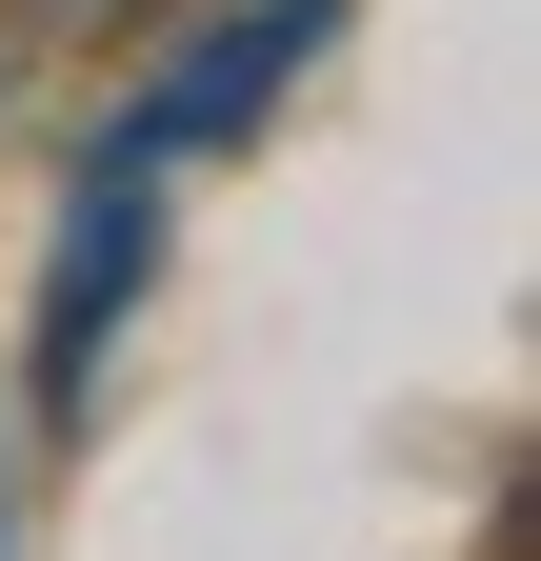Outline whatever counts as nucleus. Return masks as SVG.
Here are the masks:
<instances>
[{"instance_id":"obj_1","label":"nucleus","mask_w":541,"mask_h":561,"mask_svg":"<svg viewBox=\"0 0 541 561\" xmlns=\"http://www.w3.org/2000/svg\"><path fill=\"white\" fill-rule=\"evenodd\" d=\"M321 41H342V0H241V21H200V41L161 60V81H141L120 161H161V181H181V161H221V140H241L261 101H281V81H301Z\"/></svg>"},{"instance_id":"obj_2","label":"nucleus","mask_w":541,"mask_h":561,"mask_svg":"<svg viewBox=\"0 0 541 561\" xmlns=\"http://www.w3.org/2000/svg\"><path fill=\"white\" fill-rule=\"evenodd\" d=\"M141 261H161V161H81V221H60V280H41V401H81L101 381V341H120V301H141Z\"/></svg>"},{"instance_id":"obj_3","label":"nucleus","mask_w":541,"mask_h":561,"mask_svg":"<svg viewBox=\"0 0 541 561\" xmlns=\"http://www.w3.org/2000/svg\"><path fill=\"white\" fill-rule=\"evenodd\" d=\"M0 21H41V41H81V21H120V0H0Z\"/></svg>"},{"instance_id":"obj_4","label":"nucleus","mask_w":541,"mask_h":561,"mask_svg":"<svg viewBox=\"0 0 541 561\" xmlns=\"http://www.w3.org/2000/svg\"><path fill=\"white\" fill-rule=\"evenodd\" d=\"M0 561H21V421H0Z\"/></svg>"}]
</instances>
